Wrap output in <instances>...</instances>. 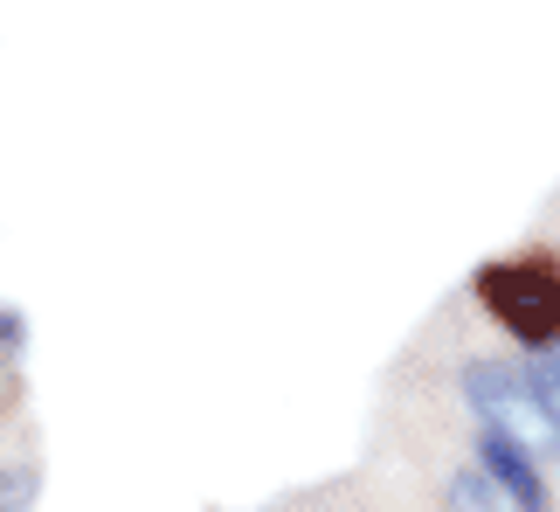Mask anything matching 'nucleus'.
<instances>
[{
  "instance_id": "6",
  "label": "nucleus",
  "mask_w": 560,
  "mask_h": 512,
  "mask_svg": "<svg viewBox=\"0 0 560 512\" xmlns=\"http://www.w3.org/2000/svg\"><path fill=\"white\" fill-rule=\"evenodd\" d=\"M28 499H35V472H8V478H0V512H21Z\"/></svg>"
},
{
  "instance_id": "1",
  "label": "nucleus",
  "mask_w": 560,
  "mask_h": 512,
  "mask_svg": "<svg viewBox=\"0 0 560 512\" xmlns=\"http://www.w3.org/2000/svg\"><path fill=\"white\" fill-rule=\"evenodd\" d=\"M485 305L499 312V326L512 339H526L533 353L560 347V270L547 256H526V264H485L478 270Z\"/></svg>"
},
{
  "instance_id": "5",
  "label": "nucleus",
  "mask_w": 560,
  "mask_h": 512,
  "mask_svg": "<svg viewBox=\"0 0 560 512\" xmlns=\"http://www.w3.org/2000/svg\"><path fill=\"white\" fill-rule=\"evenodd\" d=\"M450 505L457 512H499V485L485 472H464V478H450Z\"/></svg>"
},
{
  "instance_id": "4",
  "label": "nucleus",
  "mask_w": 560,
  "mask_h": 512,
  "mask_svg": "<svg viewBox=\"0 0 560 512\" xmlns=\"http://www.w3.org/2000/svg\"><path fill=\"white\" fill-rule=\"evenodd\" d=\"M526 381H533V395H540V409H547V422L560 430V347H547V353H533L526 360Z\"/></svg>"
},
{
  "instance_id": "2",
  "label": "nucleus",
  "mask_w": 560,
  "mask_h": 512,
  "mask_svg": "<svg viewBox=\"0 0 560 512\" xmlns=\"http://www.w3.org/2000/svg\"><path fill=\"white\" fill-rule=\"evenodd\" d=\"M464 395H470V409L485 416V430L491 437H512L520 451H547V443L560 437L547 409H540V395H533V381L526 368H505V360H470L464 368Z\"/></svg>"
},
{
  "instance_id": "3",
  "label": "nucleus",
  "mask_w": 560,
  "mask_h": 512,
  "mask_svg": "<svg viewBox=\"0 0 560 512\" xmlns=\"http://www.w3.org/2000/svg\"><path fill=\"white\" fill-rule=\"evenodd\" d=\"M478 472L499 485V492L520 505V512H547V485H540V464H533L512 437H491L485 430V443H478Z\"/></svg>"
}]
</instances>
